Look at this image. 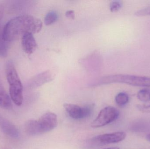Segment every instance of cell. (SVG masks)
<instances>
[{"label":"cell","mask_w":150,"mask_h":149,"mask_svg":"<svg viewBox=\"0 0 150 149\" xmlns=\"http://www.w3.org/2000/svg\"><path fill=\"white\" fill-rule=\"evenodd\" d=\"M120 112L115 108L108 106L102 109L91 124L92 127L99 128L113 122L119 117Z\"/></svg>","instance_id":"cell-5"},{"label":"cell","mask_w":150,"mask_h":149,"mask_svg":"<svg viewBox=\"0 0 150 149\" xmlns=\"http://www.w3.org/2000/svg\"><path fill=\"white\" fill-rule=\"evenodd\" d=\"M137 109L144 113H150V105H138L137 106Z\"/></svg>","instance_id":"cell-18"},{"label":"cell","mask_w":150,"mask_h":149,"mask_svg":"<svg viewBox=\"0 0 150 149\" xmlns=\"http://www.w3.org/2000/svg\"><path fill=\"white\" fill-rule=\"evenodd\" d=\"M126 137V133L118 132L98 136L93 138V140L98 145H106L120 142L124 140Z\"/></svg>","instance_id":"cell-7"},{"label":"cell","mask_w":150,"mask_h":149,"mask_svg":"<svg viewBox=\"0 0 150 149\" xmlns=\"http://www.w3.org/2000/svg\"><path fill=\"white\" fill-rule=\"evenodd\" d=\"M104 149H120V148L117 147H114V148H105Z\"/></svg>","instance_id":"cell-22"},{"label":"cell","mask_w":150,"mask_h":149,"mask_svg":"<svg viewBox=\"0 0 150 149\" xmlns=\"http://www.w3.org/2000/svg\"><path fill=\"white\" fill-rule=\"evenodd\" d=\"M42 24L40 19L30 15L16 17L6 23L3 28V38L8 43L17 40L26 33H38L41 30Z\"/></svg>","instance_id":"cell-1"},{"label":"cell","mask_w":150,"mask_h":149,"mask_svg":"<svg viewBox=\"0 0 150 149\" xmlns=\"http://www.w3.org/2000/svg\"><path fill=\"white\" fill-rule=\"evenodd\" d=\"M57 116L52 113H45L38 120L28 121L25 125V130L30 136L39 135L54 129L58 124Z\"/></svg>","instance_id":"cell-2"},{"label":"cell","mask_w":150,"mask_h":149,"mask_svg":"<svg viewBox=\"0 0 150 149\" xmlns=\"http://www.w3.org/2000/svg\"><path fill=\"white\" fill-rule=\"evenodd\" d=\"M5 72L11 101L16 106H20L23 101V86L13 61L6 62Z\"/></svg>","instance_id":"cell-3"},{"label":"cell","mask_w":150,"mask_h":149,"mask_svg":"<svg viewBox=\"0 0 150 149\" xmlns=\"http://www.w3.org/2000/svg\"><path fill=\"white\" fill-rule=\"evenodd\" d=\"M0 127L2 131L8 136L12 138H17L19 136V131L11 122L5 118L0 119Z\"/></svg>","instance_id":"cell-10"},{"label":"cell","mask_w":150,"mask_h":149,"mask_svg":"<svg viewBox=\"0 0 150 149\" xmlns=\"http://www.w3.org/2000/svg\"><path fill=\"white\" fill-rule=\"evenodd\" d=\"M113 83H123L135 86L150 87V78L128 74H115L103 77L96 85Z\"/></svg>","instance_id":"cell-4"},{"label":"cell","mask_w":150,"mask_h":149,"mask_svg":"<svg viewBox=\"0 0 150 149\" xmlns=\"http://www.w3.org/2000/svg\"><path fill=\"white\" fill-rule=\"evenodd\" d=\"M66 16L69 18L74 19L75 17L74 11L73 10H68L66 13Z\"/></svg>","instance_id":"cell-19"},{"label":"cell","mask_w":150,"mask_h":149,"mask_svg":"<svg viewBox=\"0 0 150 149\" xmlns=\"http://www.w3.org/2000/svg\"><path fill=\"white\" fill-rule=\"evenodd\" d=\"M21 44L23 50L28 54H31L36 50L37 43L33 34L26 33L21 37Z\"/></svg>","instance_id":"cell-8"},{"label":"cell","mask_w":150,"mask_h":149,"mask_svg":"<svg viewBox=\"0 0 150 149\" xmlns=\"http://www.w3.org/2000/svg\"><path fill=\"white\" fill-rule=\"evenodd\" d=\"M0 107L6 110L12 108V104L10 96L7 93L4 87L0 80Z\"/></svg>","instance_id":"cell-11"},{"label":"cell","mask_w":150,"mask_h":149,"mask_svg":"<svg viewBox=\"0 0 150 149\" xmlns=\"http://www.w3.org/2000/svg\"><path fill=\"white\" fill-rule=\"evenodd\" d=\"M146 139L148 140V141L150 142V134H148V135L146 136Z\"/></svg>","instance_id":"cell-21"},{"label":"cell","mask_w":150,"mask_h":149,"mask_svg":"<svg viewBox=\"0 0 150 149\" xmlns=\"http://www.w3.org/2000/svg\"><path fill=\"white\" fill-rule=\"evenodd\" d=\"M58 19V15L54 11L48 12L45 18V24L46 25H51L55 22Z\"/></svg>","instance_id":"cell-14"},{"label":"cell","mask_w":150,"mask_h":149,"mask_svg":"<svg viewBox=\"0 0 150 149\" xmlns=\"http://www.w3.org/2000/svg\"><path fill=\"white\" fill-rule=\"evenodd\" d=\"M137 16L142 17L150 15V6L139 10L135 13Z\"/></svg>","instance_id":"cell-17"},{"label":"cell","mask_w":150,"mask_h":149,"mask_svg":"<svg viewBox=\"0 0 150 149\" xmlns=\"http://www.w3.org/2000/svg\"><path fill=\"white\" fill-rule=\"evenodd\" d=\"M122 3L121 1H113L110 3V10L112 12H116L118 11L122 8Z\"/></svg>","instance_id":"cell-16"},{"label":"cell","mask_w":150,"mask_h":149,"mask_svg":"<svg viewBox=\"0 0 150 149\" xmlns=\"http://www.w3.org/2000/svg\"><path fill=\"white\" fill-rule=\"evenodd\" d=\"M64 107L69 115L75 120H80L89 117L93 111V105L81 107L77 105L69 103L64 104Z\"/></svg>","instance_id":"cell-6"},{"label":"cell","mask_w":150,"mask_h":149,"mask_svg":"<svg viewBox=\"0 0 150 149\" xmlns=\"http://www.w3.org/2000/svg\"><path fill=\"white\" fill-rule=\"evenodd\" d=\"M52 79V75L51 72L47 71L32 78L28 82V86L30 88H35L51 81Z\"/></svg>","instance_id":"cell-9"},{"label":"cell","mask_w":150,"mask_h":149,"mask_svg":"<svg viewBox=\"0 0 150 149\" xmlns=\"http://www.w3.org/2000/svg\"><path fill=\"white\" fill-rule=\"evenodd\" d=\"M138 99L143 102H147L150 101V92L147 89L140 90L137 94Z\"/></svg>","instance_id":"cell-15"},{"label":"cell","mask_w":150,"mask_h":149,"mask_svg":"<svg viewBox=\"0 0 150 149\" xmlns=\"http://www.w3.org/2000/svg\"><path fill=\"white\" fill-rule=\"evenodd\" d=\"M129 100L128 95L124 92L118 94L115 96V101L116 104L120 106H123L128 103Z\"/></svg>","instance_id":"cell-13"},{"label":"cell","mask_w":150,"mask_h":149,"mask_svg":"<svg viewBox=\"0 0 150 149\" xmlns=\"http://www.w3.org/2000/svg\"><path fill=\"white\" fill-rule=\"evenodd\" d=\"M4 14V9L2 6L0 4V22L3 17Z\"/></svg>","instance_id":"cell-20"},{"label":"cell","mask_w":150,"mask_h":149,"mask_svg":"<svg viewBox=\"0 0 150 149\" xmlns=\"http://www.w3.org/2000/svg\"><path fill=\"white\" fill-rule=\"evenodd\" d=\"M2 30L0 24V57L4 58L8 55V45L3 38Z\"/></svg>","instance_id":"cell-12"}]
</instances>
